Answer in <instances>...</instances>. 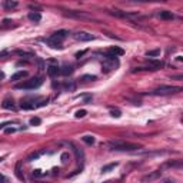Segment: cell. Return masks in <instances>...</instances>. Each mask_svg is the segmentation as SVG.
Wrapping results in <instances>:
<instances>
[{
    "mask_svg": "<svg viewBox=\"0 0 183 183\" xmlns=\"http://www.w3.org/2000/svg\"><path fill=\"white\" fill-rule=\"evenodd\" d=\"M110 150L116 152H135L139 149H143V146L139 143H133V142H126V140H110L106 143Z\"/></svg>",
    "mask_w": 183,
    "mask_h": 183,
    "instance_id": "cell-1",
    "label": "cell"
},
{
    "mask_svg": "<svg viewBox=\"0 0 183 183\" xmlns=\"http://www.w3.org/2000/svg\"><path fill=\"white\" fill-rule=\"evenodd\" d=\"M69 36V32L67 30H59V32L56 33H53L50 37H47V39H43V42L47 43L50 47H55V49H62V42L65 40L66 37Z\"/></svg>",
    "mask_w": 183,
    "mask_h": 183,
    "instance_id": "cell-2",
    "label": "cell"
},
{
    "mask_svg": "<svg viewBox=\"0 0 183 183\" xmlns=\"http://www.w3.org/2000/svg\"><path fill=\"white\" fill-rule=\"evenodd\" d=\"M112 16H116V17H120V19H127L133 22V20H145V16H142L140 13H136V12H123V10H106Z\"/></svg>",
    "mask_w": 183,
    "mask_h": 183,
    "instance_id": "cell-3",
    "label": "cell"
},
{
    "mask_svg": "<svg viewBox=\"0 0 183 183\" xmlns=\"http://www.w3.org/2000/svg\"><path fill=\"white\" fill-rule=\"evenodd\" d=\"M43 85V77L40 76H36V77H32V79L26 80V82H22L20 85H16V89L19 90H33L37 89Z\"/></svg>",
    "mask_w": 183,
    "mask_h": 183,
    "instance_id": "cell-4",
    "label": "cell"
},
{
    "mask_svg": "<svg viewBox=\"0 0 183 183\" xmlns=\"http://www.w3.org/2000/svg\"><path fill=\"white\" fill-rule=\"evenodd\" d=\"M182 92V87L180 86H159L157 89L152 90L150 94H155V96H167V94H174Z\"/></svg>",
    "mask_w": 183,
    "mask_h": 183,
    "instance_id": "cell-5",
    "label": "cell"
},
{
    "mask_svg": "<svg viewBox=\"0 0 183 183\" xmlns=\"http://www.w3.org/2000/svg\"><path fill=\"white\" fill-rule=\"evenodd\" d=\"M65 16H69V17H73V19H80V20H92V22H96V23H100L97 19H94L93 16L87 14L86 12H82V10H63Z\"/></svg>",
    "mask_w": 183,
    "mask_h": 183,
    "instance_id": "cell-6",
    "label": "cell"
},
{
    "mask_svg": "<svg viewBox=\"0 0 183 183\" xmlns=\"http://www.w3.org/2000/svg\"><path fill=\"white\" fill-rule=\"evenodd\" d=\"M162 176V170H155V172H150V173H147L146 176L142 178V183H152L157 180V179Z\"/></svg>",
    "mask_w": 183,
    "mask_h": 183,
    "instance_id": "cell-7",
    "label": "cell"
},
{
    "mask_svg": "<svg viewBox=\"0 0 183 183\" xmlns=\"http://www.w3.org/2000/svg\"><path fill=\"white\" fill-rule=\"evenodd\" d=\"M73 37H75L76 40H79V42H90V40L94 39V36L87 32H76L75 34H73Z\"/></svg>",
    "mask_w": 183,
    "mask_h": 183,
    "instance_id": "cell-8",
    "label": "cell"
},
{
    "mask_svg": "<svg viewBox=\"0 0 183 183\" xmlns=\"http://www.w3.org/2000/svg\"><path fill=\"white\" fill-rule=\"evenodd\" d=\"M116 66H118V62L116 60H109V59H106V60L103 62V65H102V70L103 72H112Z\"/></svg>",
    "mask_w": 183,
    "mask_h": 183,
    "instance_id": "cell-9",
    "label": "cell"
},
{
    "mask_svg": "<svg viewBox=\"0 0 183 183\" xmlns=\"http://www.w3.org/2000/svg\"><path fill=\"white\" fill-rule=\"evenodd\" d=\"M159 17L163 20H173L174 19V14L172 12H167V10H160L159 12Z\"/></svg>",
    "mask_w": 183,
    "mask_h": 183,
    "instance_id": "cell-10",
    "label": "cell"
},
{
    "mask_svg": "<svg viewBox=\"0 0 183 183\" xmlns=\"http://www.w3.org/2000/svg\"><path fill=\"white\" fill-rule=\"evenodd\" d=\"M47 75L50 77H55V76L60 75V67L59 66H49L47 67Z\"/></svg>",
    "mask_w": 183,
    "mask_h": 183,
    "instance_id": "cell-11",
    "label": "cell"
},
{
    "mask_svg": "<svg viewBox=\"0 0 183 183\" xmlns=\"http://www.w3.org/2000/svg\"><path fill=\"white\" fill-rule=\"evenodd\" d=\"M73 72H75V67L72 65H65L63 67H60V75H63V76L72 75Z\"/></svg>",
    "mask_w": 183,
    "mask_h": 183,
    "instance_id": "cell-12",
    "label": "cell"
},
{
    "mask_svg": "<svg viewBox=\"0 0 183 183\" xmlns=\"http://www.w3.org/2000/svg\"><path fill=\"white\" fill-rule=\"evenodd\" d=\"M109 53L112 55V56H114V57H118V56H123L125 55V50L123 49H120V47H110L109 49Z\"/></svg>",
    "mask_w": 183,
    "mask_h": 183,
    "instance_id": "cell-13",
    "label": "cell"
},
{
    "mask_svg": "<svg viewBox=\"0 0 183 183\" xmlns=\"http://www.w3.org/2000/svg\"><path fill=\"white\" fill-rule=\"evenodd\" d=\"M29 20L30 22H34V23H39L40 20H42V14L39 13V12H32V13H29Z\"/></svg>",
    "mask_w": 183,
    "mask_h": 183,
    "instance_id": "cell-14",
    "label": "cell"
},
{
    "mask_svg": "<svg viewBox=\"0 0 183 183\" xmlns=\"http://www.w3.org/2000/svg\"><path fill=\"white\" fill-rule=\"evenodd\" d=\"M24 76H27V72L26 70H20V72H17V73H14L13 76H12V82H16V80H20V79H23Z\"/></svg>",
    "mask_w": 183,
    "mask_h": 183,
    "instance_id": "cell-15",
    "label": "cell"
},
{
    "mask_svg": "<svg viewBox=\"0 0 183 183\" xmlns=\"http://www.w3.org/2000/svg\"><path fill=\"white\" fill-rule=\"evenodd\" d=\"M20 166H22V162H17L16 163V169H14V173H16V178L19 180H24L23 174H22V170H20Z\"/></svg>",
    "mask_w": 183,
    "mask_h": 183,
    "instance_id": "cell-16",
    "label": "cell"
},
{
    "mask_svg": "<svg viewBox=\"0 0 183 183\" xmlns=\"http://www.w3.org/2000/svg\"><path fill=\"white\" fill-rule=\"evenodd\" d=\"M182 160H176V162H173V160H172V162H167V163H164V166H166V167H178V169H180V167H182Z\"/></svg>",
    "mask_w": 183,
    "mask_h": 183,
    "instance_id": "cell-17",
    "label": "cell"
},
{
    "mask_svg": "<svg viewBox=\"0 0 183 183\" xmlns=\"http://www.w3.org/2000/svg\"><path fill=\"white\" fill-rule=\"evenodd\" d=\"M20 107L23 109V110H32V109H36L37 106H36L34 103H29V102H22Z\"/></svg>",
    "mask_w": 183,
    "mask_h": 183,
    "instance_id": "cell-18",
    "label": "cell"
},
{
    "mask_svg": "<svg viewBox=\"0 0 183 183\" xmlns=\"http://www.w3.org/2000/svg\"><path fill=\"white\" fill-rule=\"evenodd\" d=\"M2 107L3 109H14V102L10 100V99H6L5 102L2 103Z\"/></svg>",
    "mask_w": 183,
    "mask_h": 183,
    "instance_id": "cell-19",
    "label": "cell"
},
{
    "mask_svg": "<svg viewBox=\"0 0 183 183\" xmlns=\"http://www.w3.org/2000/svg\"><path fill=\"white\" fill-rule=\"evenodd\" d=\"M114 167H118V163H109V164H106V166L102 167V172H103V173H107V172L113 170Z\"/></svg>",
    "mask_w": 183,
    "mask_h": 183,
    "instance_id": "cell-20",
    "label": "cell"
},
{
    "mask_svg": "<svg viewBox=\"0 0 183 183\" xmlns=\"http://www.w3.org/2000/svg\"><path fill=\"white\" fill-rule=\"evenodd\" d=\"M82 140L85 142L86 145H94V137L93 136H89V135L83 136V137H82Z\"/></svg>",
    "mask_w": 183,
    "mask_h": 183,
    "instance_id": "cell-21",
    "label": "cell"
},
{
    "mask_svg": "<svg viewBox=\"0 0 183 183\" xmlns=\"http://www.w3.org/2000/svg\"><path fill=\"white\" fill-rule=\"evenodd\" d=\"M3 6H5V9H14V7H17V2H5Z\"/></svg>",
    "mask_w": 183,
    "mask_h": 183,
    "instance_id": "cell-22",
    "label": "cell"
},
{
    "mask_svg": "<svg viewBox=\"0 0 183 183\" xmlns=\"http://www.w3.org/2000/svg\"><path fill=\"white\" fill-rule=\"evenodd\" d=\"M159 55H160L159 49H156V50H150V52L146 53V56H147V57H156V56H159Z\"/></svg>",
    "mask_w": 183,
    "mask_h": 183,
    "instance_id": "cell-23",
    "label": "cell"
},
{
    "mask_svg": "<svg viewBox=\"0 0 183 183\" xmlns=\"http://www.w3.org/2000/svg\"><path fill=\"white\" fill-rule=\"evenodd\" d=\"M43 155V152H37V153H33V155H30L27 157V162H32V160H36L39 157V156H42Z\"/></svg>",
    "mask_w": 183,
    "mask_h": 183,
    "instance_id": "cell-24",
    "label": "cell"
},
{
    "mask_svg": "<svg viewBox=\"0 0 183 183\" xmlns=\"http://www.w3.org/2000/svg\"><path fill=\"white\" fill-rule=\"evenodd\" d=\"M110 114H112L113 118H120L122 116L120 110H118V109H110Z\"/></svg>",
    "mask_w": 183,
    "mask_h": 183,
    "instance_id": "cell-25",
    "label": "cell"
},
{
    "mask_svg": "<svg viewBox=\"0 0 183 183\" xmlns=\"http://www.w3.org/2000/svg\"><path fill=\"white\" fill-rule=\"evenodd\" d=\"M40 123H42L40 118H32V120H30V125H32V126H39Z\"/></svg>",
    "mask_w": 183,
    "mask_h": 183,
    "instance_id": "cell-26",
    "label": "cell"
},
{
    "mask_svg": "<svg viewBox=\"0 0 183 183\" xmlns=\"http://www.w3.org/2000/svg\"><path fill=\"white\" fill-rule=\"evenodd\" d=\"M86 114H87V112H86V110H77V112H76V118H77V119L85 118Z\"/></svg>",
    "mask_w": 183,
    "mask_h": 183,
    "instance_id": "cell-27",
    "label": "cell"
},
{
    "mask_svg": "<svg viewBox=\"0 0 183 183\" xmlns=\"http://www.w3.org/2000/svg\"><path fill=\"white\" fill-rule=\"evenodd\" d=\"M160 183H174V179H172V178L163 179V180H160Z\"/></svg>",
    "mask_w": 183,
    "mask_h": 183,
    "instance_id": "cell-28",
    "label": "cell"
},
{
    "mask_svg": "<svg viewBox=\"0 0 183 183\" xmlns=\"http://www.w3.org/2000/svg\"><path fill=\"white\" fill-rule=\"evenodd\" d=\"M65 87L69 90H75V85L73 83H65Z\"/></svg>",
    "mask_w": 183,
    "mask_h": 183,
    "instance_id": "cell-29",
    "label": "cell"
},
{
    "mask_svg": "<svg viewBox=\"0 0 183 183\" xmlns=\"http://www.w3.org/2000/svg\"><path fill=\"white\" fill-rule=\"evenodd\" d=\"M34 176H36V178H40V176H43L42 170H34V172H33V178H34Z\"/></svg>",
    "mask_w": 183,
    "mask_h": 183,
    "instance_id": "cell-30",
    "label": "cell"
},
{
    "mask_svg": "<svg viewBox=\"0 0 183 183\" xmlns=\"http://www.w3.org/2000/svg\"><path fill=\"white\" fill-rule=\"evenodd\" d=\"M6 182H7V179H6L3 174H0V183H6Z\"/></svg>",
    "mask_w": 183,
    "mask_h": 183,
    "instance_id": "cell-31",
    "label": "cell"
},
{
    "mask_svg": "<svg viewBox=\"0 0 183 183\" xmlns=\"http://www.w3.org/2000/svg\"><path fill=\"white\" fill-rule=\"evenodd\" d=\"M14 130H16V129H13V127H12V129H6V133L9 135V133H13Z\"/></svg>",
    "mask_w": 183,
    "mask_h": 183,
    "instance_id": "cell-32",
    "label": "cell"
},
{
    "mask_svg": "<svg viewBox=\"0 0 183 183\" xmlns=\"http://www.w3.org/2000/svg\"><path fill=\"white\" fill-rule=\"evenodd\" d=\"M3 77H5V75H3V73H2V72H0V80L3 79Z\"/></svg>",
    "mask_w": 183,
    "mask_h": 183,
    "instance_id": "cell-33",
    "label": "cell"
},
{
    "mask_svg": "<svg viewBox=\"0 0 183 183\" xmlns=\"http://www.w3.org/2000/svg\"><path fill=\"white\" fill-rule=\"evenodd\" d=\"M2 160H3V157H0V162H2Z\"/></svg>",
    "mask_w": 183,
    "mask_h": 183,
    "instance_id": "cell-34",
    "label": "cell"
},
{
    "mask_svg": "<svg viewBox=\"0 0 183 183\" xmlns=\"http://www.w3.org/2000/svg\"><path fill=\"white\" fill-rule=\"evenodd\" d=\"M104 183H109V182H104Z\"/></svg>",
    "mask_w": 183,
    "mask_h": 183,
    "instance_id": "cell-35",
    "label": "cell"
}]
</instances>
